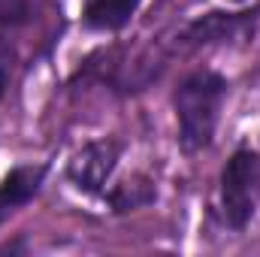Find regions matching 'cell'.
<instances>
[{
    "instance_id": "obj_5",
    "label": "cell",
    "mask_w": 260,
    "mask_h": 257,
    "mask_svg": "<svg viewBox=\"0 0 260 257\" xmlns=\"http://www.w3.org/2000/svg\"><path fill=\"white\" fill-rule=\"evenodd\" d=\"M142 0H88L82 18L91 30H121L136 15Z\"/></svg>"
},
{
    "instance_id": "obj_4",
    "label": "cell",
    "mask_w": 260,
    "mask_h": 257,
    "mask_svg": "<svg viewBox=\"0 0 260 257\" xmlns=\"http://www.w3.org/2000/svg\"><path fill=\"white\" fill-rule=\"evenodd\" d=\"M46 176V167H15L3 182H0V221L15 212L18 206H24L34 194L40 191Z\"/></svg>"
},
{
    "instance_id": "obj_2",
    "label": "cell",
    "mask_w": 260,
    "mask_h": 257,
    "mask_svg": "<svg viewBox=\"0 0 260 257\" xmlns=\"http://www.w3.org/2000/svg\"><path fill=\"white\" fill-rule=\"evenodd\" d=\"M260 206V157L236 151L221 173V212L233 230L248 227Z\"/></svg>"
},
{
    "instance_id": "obj_1",
    "label": "cell",
    "mask_w": 260,
    "mask_h": 257,
    "mask_svg": "<svg viewBox=\"0 0 260 257\" xmlns=\"http://www.w3.org/2000/svg\"><path fill=\"white\" fill-rule=\"evenodd\" d=\"M227 97V79L215 70L191 73L176 91V115H179V145L194 154L206 148L215 136L221 106Z\"/></svg>"
},
{
    "instance_id": "obj_6",
    "label": "cell",
    "mask_w": 260,
    "mask_h": 257,
    "mask_svg": "<svg viewBox=\"0 0 260 257\" xmlns=\"http://www.w3.org/2000/svg\"><path fill=\"white\" fill-rule=\"evenodd\" d=\"M245 30H248V21L242 15L212 12V15H206L203 21H197L194 27H191V40L212 43V40H227V37H236V34H245Z\"/></svg>"
},
{
    "instance_id": "obj_3",
    "label": "cell",
    "mask_w": 260,
    "mask_h": 257,
    "mask_svg": "<svg viewBox=\"0 0 260 257\" xmlns=\"http://www.w3.org/2000/svg\"><path fill=\"white\" fill-rule=\"evenodd\" d=\"M121 154V145L115 139H100V142H88L73 160H70V182L79 188V191L97 194L106 179L112 176L115 170V160Z\"/></svg>"
},
{
    "instance_id": "obj_7",
    "label": "cell",
    "mask_w": 260,
    "mask_h": 257,
    "mask_svg": "<svg viewBox=\"0 0 260 257\" xmlns=\"http://www.w3.org/2000/svg\"><path fill=\"white\" fill-rule=\"evenodd\" d=\"M12 67H15V49H12L6 40H0V97H3L6 88H9Z\"/></svg>"
}]
</instances>
